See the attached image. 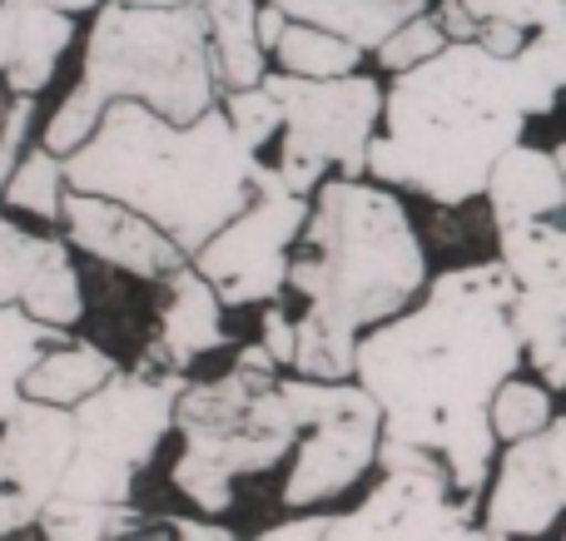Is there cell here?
<instances>
[{"mask_svg":"<svg viewBox=\"0 0 566 541\" xmlns=\"http://www.w3.org/2000/svg\"><path fill=\"white\" fill-rule=\"evenodd\" d=\"M517 278L502 258L438 274L412 308L368 328L358 343V383L382 403L378 473H432L468 502H488L502 437L492 397L522 373Z\"/></svg>","mask_w":566,"mask_h":541,"instance_id":"1","label":"cell"},{"mask_svg":"<svg viewBox=\"0 0 566 541\" xmlns=\"http://www.w3.org/2000/svg\"><path fill=\"white\" fill-rule=\"evenodd\" d=\"M552 79L532 55H502L478 40H452L432 60L392 75L368 174L438 209L488 194V179L527 125L557 109Z\"/></svg>","mask_w":566,"mask_h":541,"instance_id":"2","label":"cell"},{"mask_svg":"<svg viewBox=\"0 0 566 541\" xmlns=\"http://www.w3.org/2000/svg\"><path fill=\"white\" fill-rule=\"evenodd\" d=\"M398 194L402 189L373 174H338L318 184L289 268V288H298L308 304L298 318L293 373L358 378L363 333L412 308L432 284L428 248Z\"/></svg>","mask_w":566,"mask_h":541,"instance_id":"3","label":"cell"},{"mask_svg":"<svg viewBox=\"0 0 566 541\" xmlns=\"http://www.w3.org/2000/svg\"><path fill=\"white\" fill-rule=\"evenodd\" d=\"M259 149L224 105L199 119H169L139 99H115L99 129L65 155L70 189L135 204L189 248V258L254 199Z\"/></svg>","mask_w":566,"mask_h":541,"instance_id":"4","label":"cell"},{"mask_svg":"<svg viewBox=\"0 0 566 541\" xmlns=\"http://www.w3.org/2000/svg\"><path fill=\"white\" fill-rule=\"evenodd\" d=\"M115 99H139L169 119H199L224 105V85L209 55L205 6H129L105 0L90 20L80 79L60 109L45 119V145L55 155H75L99 129Z\"/></svg>","mask_w":566,"mask_h":541,"instance_id":"5","label":"cell"},{"mask_svg":"<svg viewBox=\"0 0 566 541\" xmlns=\"http://www.w3.org/2000/svg\"><path fill=\"white\" fill-rule=\"evenodd\" d=\"M303 423L283 393L279 368L234 363L229 373L189 383L179 397V463L175 492H185L205 517L234 507L239 477L274 473L293 457Z\"/></svg>","mask_w":566,"mask_h":541,"instance_id":"6","label":"cell"},{"mask_svg":"<svg viewBox=\"0 0 566 541\" xmlns=\"http://www.w3.org/2000/svg\"><path fill=\"white\" fill-rule=\"evenodd\" d=\"M189 373L169 368H119L105 388L75 403L80 447L60 492L99 497V502H129L135 482L159 457L169 433H179V397Z\"/></svg>","mask_w":566,"mask_h":541,"instance_id":"7","label":"cell"},{"mask_svg":"<svg viewBox=\"0 0 566 541\" xmlns=\"http://www.w3.org/2000/svg\"><path fill=\"white\" fill-rule=\"evenodd\" d=\"M264 85L283 99V145L274 165L293 194L313 199L328 169L368 174V149L382 129V105H388L382 79L363 75V70L333 79L274 70L264 75Z\"/></svg>","mask_w":566,"mask_h":541,"instance_id":"8","label":"cell"},{"mask_svg":"<svg viewBox=\"0 0 566 541\" xmlns=\"http://www.w3.org/2000/svg\"><path fill=\"white\" fill-rule=\"evenodd\" d=\"M293 413L303 423V437L293 447V467L283 477V512L328 507L348 487L378 467L382 447V403L358 378H283Z\"/></svg>","mask_w":566,"mask_h":541,"instance_id":"9","label":"cell"},{"mask_svg":"<svg viewBox=\"0 0 566 541\" xmlns=\"http://www.w3.org/2000/svg\"><path fill=\"white\" fill-rule=\"evenodd\" d=\"M308 214V194H293L283 184L279 165H259L254 199L195 254L199 274L219 288V298L229 308L279 304V294L289 288L293 248H298Z\"/></svg>","mask_w":566,"mask_h":541,"instance_id":"10","label":"cell"},{"mask_svg":"<svg viewBox=\"0 0 566 541\" xmlns=\"http://www.w3.org/2000/svg\"><path fill=\"white\" fill-rule=\"evenodd\" d=\"M75 447V407L25 397L0 423V537H20L30 527H40L45 507L65 487Z\"/></svg>","mask_w":566,"mask_h":541,"instance_id":"11","label":"cell"},{"mask_svg":"<svg viewBox=\"0 0 566 541\" xmlns=\"http://www.w3.org/2000/svg\"><path fill=\"white\" fill-rule=\"evenodd\" d=\"M566 517V417H552L542 433L522 443H502L482 537H547Z\"/></svg>","mask_w":566,"mask_h":541,"instance_id":"12","label":"cell"},{"mask_svg":"<svg viewBox=\"0 0 566 541\" xmlns=\"http://www.w3.org/2000/svg\"><path fill=\"white\" fill-rule=\"evenodd\" d=\"M65 238L80 254L99 258V264L119 268L129 278L145 284H165L169 274H179L189 258V248L179 244L169 229H159L149 214H139L135 204L109 194H90V189H65Z\"/></svg>","mask_w":566,"mask_h":541,"instance_id":"13","label":"cell"},{"mask_svg":"<svg viewBox=\"0 0 566 541\" xmlns=\"http://www.w3.org/2000/svg\"><path fill=\"white\" fill-rule=\"evenodd\" d=\"M482 507L468 502L452 482L432 473H382V482L363 497L353 512H343L338 541H382V537H482Z\"/></svg>","mask_w":566,"mask_h":541,"instance_id":"14","label":"cell"},{"mask_svg":"<svg viewBox=\"0 0 566 541\" xmlns=\"http://www.w3.org/2000/svg\"><path fill=\"white\" fill-rule=\"evenodd\" d=\"M224 298L219 288L199 274V264H185L179 274L165 278V298H159V333L145 343L139 363L145 368H169V373H189L214 348H229L224 328Z\"/></svg>","mask_w":566,"mask_h":541,"instance_id":"15","label":"cell"},{"mask_svg":"<svg viewBox=\"0 0 566 541\" xmlns=\"http://www.w3.org/2000/svg\"><path fill=\"white\" fill-rule=\"evenodd\" d=\"M438 15L452 40H478L502 55H522L537 35L566 25V0H442Z\"/></svg>","mask_w":566,"mask_h":541,"instance_id":"16","label":"cell"},{"mask_svg":"<svg viewBox=\"0 0 566 541\" xmlns=\"http://www.w3.org/2000/svg\"><path fill=\"white\" fill-rule=\"evenodd\" d=\"M482 199H488V209H492V229H507V224H522V219L566 209V174H562L557 149L527 145V139L512 145L507 155L497 159V169H492Z\"/></svg>","mask_w":566,"mask_h":541,"instance_id":"17","label":"cell"},{"mask_svg":"<svg viewBox=\"0 0 566 541\" xmlns=\"http://www.w3.org/2000/svg\"><path fill=\"white\" fill-rule=\"evenodd\" d=\"M15 55L6 70L10 95H45L55 79L60 55L75 40V10H60L50 0H15Z\"/></svg>","mask_w":566,"mask_h":541,"instance_id":"18","label":"cell"},{"mask_svg":"<svg viewBox=\"0 0 566 541\" xmlns=\"http://www.w3.org/2000/svg\"><path fill=\"white\" fill-rule=\"evenodd\" d=\"M209 15V55L224 89L259 85L269 75V50L259 40V6L264 0H199Z\"/></svg>","mask_w":566,"mask_h":541,"instance_id":"19","label":"cell"},{"mask_svg":"<svg viewBox=\"0 0 566 541\" xmlns=\"http://www.w3.org/2000/svg\"><path fill=\"white\" fill-rule=\"evenodd\" d=\"M119 373V363L105 353L99 343L90 338H55V343L40 353V363L30 368L25 378V397H40V403H60V407H75L85 403L95 388H105L109 378Z\"/></svg>","mask_w":566,"mask_h":541,"instance_id":"20","label":"cell"},{"mask_svg":"<svg viewBox=\"0 0 566 541\" xmlns=\"http://www.w3.org/2000/svg\"><path fill=\"white\" fill-rule=\"evenodd\" d=\"M50 541H119V537H169L165 517H145L135 502H99V497L60 492L35 527Z\"/></svg>","mask_w":566,"mask_h":541,"instance_id":"21","label":"cell"},{"mask_svg":"<svg viewBox=\"0 0 566 541\" xmlns=\"http://www.w3.org/2000/svg\"><path fill=\"white\" fill-rule=\"evenodd\" d=\"M517 318L522 348H527V368L552 388H566V278L562 284L517 288Z\"/></svg>","mask_w":566,"mask_h":541,"instance_id":"22","label":"cell"},{"mask_svg":"<svg viewBox=\"0 0 566 541\" xmlns=\"http://www.w3.org/2000/svg\"><path fill=\"white\" fill-rule=\"evenodd\" d=\"M274 6H283L293 20H313L358 40L363 50H378L402 20L422 15L428 0H274Z\"/></svg>","mask_w":566,"mask_h":541,"instance_id":"23","label":"cell"},{"mask_svg":"<svg viewBox=\"0 0 566 541\" xmlns=\"http://www.w3.org/2000/svg\"><path fill=\"white\" fill-rule=\"evenodd\" d=\"M497 258L522 288L562 284L566 278V209L497 229Z\"/></svg>","mask_w":566,"mask_h":541,"instance_id":"24","label":"cell"},{"mask_svg":"<svg viewBox=\"0 0 566 541\" xmlns=\"http://www.w3.org/2000/svg\"><path fill=\"white\" fill-rule=\"evenodd\" d=\"M70 328H55L45 318L25 314L20 304H0V423L25 403V378L40 363L55 338H65Z\"/></svg>","mask_w":566,"mask_h":541,"instance_id":"25","label":"cell"},{"mask_svg":"<svg viewBox=\"0 0 566 541\" xmlns=\"http://www.w3.org/2000/svg\"><path fill=\"white\" fill-rule=\"evenodd\" d=\"M363 55L368 50L358 40L338 35L328 25H313V20H289L283 40L274 45L279 70H293V75H308V79H333V75H353L363 70Z\"/></svg>","mask_w":566,"mask_h":541,"instance_id":"26","label":"cell"},{"mask_svg":"<svg viewBox=\"0 0 566 541\" xmlns=\"http://www.w3.org/2000/svg\"><path fill=\"white\" fill-rule=\"evenodd\" d=\"M65 189H70L65 155H55V149L40 139V145H30L25 155H20L15 174H10L6 209L40 219V224H60V219H65Z\"/></svg>","mask_w":566,"mask_h":541,"instance_id":"27","label":"cell"},{"mask_svg":"<svg viewBox=\"0 0 566 541\" xmlns=\"http://www.w3.org/2000/svg\"><path fill=\"white\" fill-rule=\"evenodd\" d=\"M70 248L75 244L55 234L45 264L35 268V278H30L25 294H20L25 314L45 318V323H55V328H75L80 318H85V288H80V268H75V258H70Z\"/></svg>","mask_w":566,"mask_h":541,"instance_id":"28","label":"cell"},{"mask_svg":"<svg viewBox=\"0 0 566 541\" xmlns=\"http://www.w3.org/2000/svg\"><path fill=\"white\" fill-rule=\"evenodd\" d=\"M552 393H557V388L542 383V378L512 373L507 383L497 388V397H492V427H497L502 443H522V437L542 433V427L557 417V407H552Z\"/></svg>","mask_w":566,"mask_h":541,"instance_id":"29","label":"cell"},{"mask_svg":"<svg viewBox=\"0 0 566 541\" xmlns=\"http://www.w3.org/2000/svg\"><path fill=\"white\" fill-rule=\"evenodd\" d=\"M50 244H55V234H30V229L15 224V219L6 214V204H0V304H20L25 284L35 278V268L45 264Z\"/></svg>","mask_w":566,"mask_h":541,"instance_id":"30","label":"cell"},{"mask_svg":"<svg viewBox=\"0 0 566 541\" xmlns=\"http://www.w3.org/2000/svg\"><path fill=\"white\" fill-rule=\"evenodd\" d=\"M448 45H452V35H448V25H442V15L438 10H422V15L402 20V25L392 30L378 50H373V55H378V65L388 70V75H402V70L422 65V60H432L438 50H448Z\"/></svg>","mask_w":566,"mask_h":541,"instance_id":"31","label":"cell"},{"mask_svg":"<svg viewBox=\"0 0 566 541\" xmlns=\"http://www.w3.org/2000/svg\"><path fill=\"white\" fill-rule=\"evenodd\" d=\"M224 109H229V119H234V129L259 149V155H264L269 139L283 135V99L264 85V79H259V85H244V89H224Z\"/></svg>","mask_w":566,"mask_h":541,"instance_id":"32","label":"cell"},{"mask_svg":"<svg viewBox=\"0 0 566 541\" xmlns=\"http://www.w3.org/2000/svg\"><path fill=\"white\" fill-rule=\"evenodd\" d=\"M40 119V95H10L0 109V204H6V184L15 174L20 155L30 149V125Z\"/></svg>","mask_w":566,"mask_h":541,"instance_id":"33","label":"cell"},{"mask_svg":"<svg viewBox=\"0 0 566 541\" xmlns=\"http://www.w3.org/2000/svg\"><path fill=\"white\" fill-rule=\"evenodd\" d=\"M343 532V512H318V507H303V512H293L289 522H274L264 537L274 541H338Z\"/></svg>","mask_w":566,"mask_h":541,"instance_id":"34","label":"cell"},{"mask_svg":"<svg viewBox=\"0 0 566 541\" xmlns=\"http://www.w3.org/2000/svg\"><path fill=\"white\" fill-rule=\"evenodd\" d=\"M259 343L279 358V368H293V353H298V318H289L279 304H264V318H259Z\"/></svg>","mask_w":566,"mask_h":541,"instance_id":"35","label":"cell"},{"mask_svg":"<svg viewBox=\"0 0 566 541\" xmlns=\"http://www.w3.org/2000/svg\"><path fill=\"white\" fill-rule=\"evenodd\" d=\"M289 10L283 6H274V0H264V6H259V40H264V50L269 55H274V45L283 40V30H289Z\"/></svg>","mask_w":566,"mask_h":541,"instance_id":"36","label":"cell"},{"mask_svg":"<svg viewBox=\"0 0 566 541\" xmlns=\"http://www.w3.org/2000/svg\"><path fill=\"white\" fill-rule=\"evenodd\" d=\"M165 522H169V537H205V541L234 537V527H224V522H189V517H165Z\"/></svg>","mask_w":566,"mask_h":541,"instance_id":"37","label":"cell"},{"mask_svg":"<svg viewBox=\"0 0 566 541\" xmlns=\"http://www.w3.org/2000/svg\"><path fill=\"white\" fill-rule=\"evenodd\" d=\"M50 6H60V10H75V15H85V10H90V15H95V10L105 6V0H50Z\"/></svg>","mask_w":566,"mask_h":541,"instance_id":"38","label":"cell"},{"mask_svg":"<svg viewBox=\"0 0 566 541\" xmlns=\"http://www.w3.org/2000/svg\"><path fill=\"white\" fill-rule=\"evenodd\" d=\"M129 6H195V0H129Z\"/></svg>","mask_w":566,"mask_h":541,"instance_id":"39","label":"cell"},{"mask_svg":"<svg viewBox=\"0 0 566 541\" xmlns=\"http://www.w3.org/2000/svg\"><path fill=\"white\" fill-rule=\"evenodd\" d=\"M557 159H562V174H566V139H562V145H557Z\"/></svg>","mask_w":566,"mask_h":541,"instance_id":"40","label":"cell"}]
</instances>
